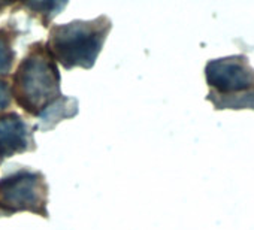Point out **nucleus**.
<instances>
[{"label":"nucleus","instance_id":"obj_1","mask_svg":"<svg viewBox=\"0 0 254 230\" xmlns=\"http://www.w3.org/2000/svg\"><path fill=\"white\" fill-rule=\"evenodd\" d=\"M109 27V21L105 18L57 26L51 32V51L67 69L76 66L88 69L94 64Z\"/></svg>","mask_w":254,"mask_h":230},{"label":"nucleus","instance_id":"obj_3","mask_svg":"<svg viewBox=\"0 0 254 230\" xmlns=\"http://www.w3.org/2000/svg\"><path fill=\"white\" fill-rule=\"evenodd\" d=\"M206 79L209 87L226 97L233 94L239 97V94L245 91L248 94H254V70L239 57L209 61L206 66ZM238 108H244L241 97Z\"/></svg>","mask_w":254,"mask_h":230},{"label":"nucleus","instance_id":"obj_2","mask_svg":"<svg viewBox=\"0 0 254 230\" xmlns=\"http://www.w3.org/2000/svg\"><path fill=\"white\" fill-rule=\"evenodd\" d=\"M59 84L60 76L54 64L42 54H32L15 73L14 91L24 109L38 112L59 96Z\"/></svg>","mask_w":254,"mask_h":230},{"label":"nucleus","instance_id":"obj_5","mask_svg":"<svg viewBox=\"0 0 254 230\" xmlns=\"http://www.w3.org/2000/svg\"><path fill=\"white\" fill-rule=\"evenodd\" d=\"M30 144V132L26 123L15 114L0 118V157H11L26 151Z\"/></svg>","mask_w":254,"mask_h":230},{"label":"nucleus","instance_id":"obj_6","mask_svg":"<svg viewBox=\"0 0 254 230\" xmlns=\"http://www.w3.org/2000/svg\"><path fill=\"white\" fill-rule=\"evenodd\" d=\"M76 102L69 97H59L54 102H51L47 108L42 109L39 120L42 129H51L54 127L60 120L72 117L75 114Z\"/></svg>","mask_w":254,"mask_h":230},{"label":"nucleus","instance_id":"obj_8","mask_svg":"<svg viewBox=\"0 0 254 230\" xmlns=\"http://www.w3.org/2000/svg\"><path fill=\"white\" fill-rule=\"evenodd\" d=\"M11 102V93L5 82L0 81V111H3Z\"/></svg>","mask_w":254,"mask_h":230},{"label":"nucleus","instance_id":"obj_7","mask_svg":"<svg viewBox=\"0 0 254 230\" xmlns=\"http://www.w3.org/2000/svg\"><path fill=\"white\" fill-rule=\"evenodd\" d=\"M14 61V53L6 36L0 35V73H6L11 70Z\"/></svg>","mask_w":254,"mask_h":230},{"label":"nucleus","instance_id":"obj_4","mask_svg":"<svg viewBox=\"0 0 254 230\" xmlns=\"http://www.w3.org/2000/svg\"><path fill=\"white\" fill-rule=\"evenodd\" d=\"M0 197L12 209L38 212L45 205V185L38 173L21 171L0 181Z\"/></svg>","mask_w":254,"mask_h":230}]
</instances>
